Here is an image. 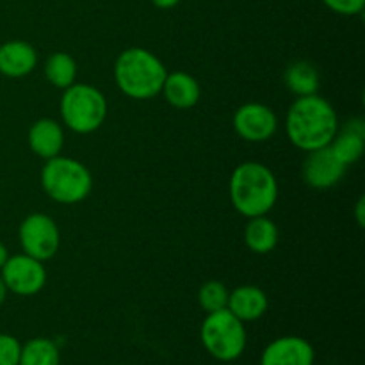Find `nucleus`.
Returning <instances> with one entry per match:
<instances>
[{"instance_id":"1","label":"nucleus","mask_w":365,"mask_h":365,"mask_svg":"<svg viewBox=\"0 0 365 365\" xmlns=\"http://www.w3.org/2000/svg\"><path fill=\"white\" fill-rule=\"evenodd\" d=\"M337 130L339 118L334 106L317 93L298 96L285 116L289 141L307 153L330 145Z\"/></svg>"},{"instance_id":"2","label":"nucleus","mask_w":365,"mask_h":365,"mask_svg":"<svg viewBox=\"0 0 365 365\" xmlns=\"http://www.w3.org/2000/svg\"><path fill=\"white\" fill-rule=\"evenodd\" d=\"M230 202L245 217L266 216L278 200V182L273 171L260 163H242L230 177Z\"/></svg>"},{"instance_id":"3","label":"nucleus","mask_w":365,"mask_h":365,"mask_svg":"<svg viewBox=\"0 0 365 365\" xmlns=\"http://www.w3.org/2000/svg\"><path fill=\"white\" fill-rule=\"evenodd\" d=\"M166 75L163 61L141 46L123 50L114 63L116 86L132 100H150L160 95Z\"/></svg>"},{"instance_id":"4","label":"nucleus","mask_w":365,"mask_h":365,"mask_svg":"<svg viewBox=\"0 0 365 365\" xmlns=\"http://www.w3.org/2000/svg\"><path fill=\"white\" fill-rule=\"evenodd\" d=\"M41 187L53 202L73 205L88 198L91 192V171L71 157H52L41 170Z\"/></svg>"},{"instance_id":"5","label":"nucleus","mask_w":365,"mask_h":365,"mask_svg":"<svg viewBox=\"0 0 365 365\" xmlns=\"http://www.w3.org/2000/svg\"><path fill=\"white\" fill-rule=\"evenodd\" d=\"M64 125L75 134L98 130L107 118V98L100 89L89 84H71L64 89L59 103Z\"/></svg>"},{"instance_id":"6","label":"nucleus","mask_w":365,"mask_h":365,"mask_svg":"<svg viewBox=\"0 0 365 365\" xmlns=\"http://www.w3.org/2000/svg\"><path fill=\"white\" fill-rule=\"evenodd\" d=\"M200 339L210 356L220 362H234L246 349V328L228 309L207 314L200 328Z\"/></svg>"},{"instance_id":"7","label":"nucleus","mask_w":365,"mask_h":365,"mask_svg":"<svg viewBox=\"0 0 365 365\" xmlns=\"http://www.w3.org/2000/svg\"><path fill=\"white\" fill-rule=\"evenodd\" d=\"M18 239H20L24 253L41 262L52 259L61 246V232L56 221L43 212L29 214L21 221Z\"/></svg>"},{"instance_id":"8","label":"nucleus","mask_w":365,"mask_h":365,"mask_svg":"<svg viewBox=\"0 0 365 365\" xmlns=\"http://www.w3.org/2000/svg\"><path fill=\"white\" fill-rule=\"evenodd\" d=\"M0 278L7 292L16 296H34L45 287L46 269L41 260L27 253H20V255H9L0 269Z\"/></svg>"},{"instance_id":"9","label":"nucleus","mask_w":365,"mask_h":365,"mask_svg":"<svg viewBox=\"0 0 365 365\" xmlns=\"http://www.w3.org/2000/svg\"><path fill=\"white\" fill-rule=\"evenodd\" d=\"M234 128L239 138L248 143H264L274 135L278 118L271 107L250 102L239 107L234 114Z\"/></svg>"},{"instance_id":"10","label":"nucleus","mask_w":365,"mask_h":365,"mask_svg":"<svg viewBox=\"0 0 365 365\" xmlns=\"http://www.w3.org/2000/svg\"><path fill=\"white\" fill-rule=\"evenodd\" d=\"M346 166L328 146L309 152L303 163V180L314 189H330L344 177Z\"/></svg>"},{"instance_id":"11","label":"nucleus","mask_w":365,"mask_h":365,"mask_svg":"<svg viewBox=\"0 0 365 365\" xmlns=\"http://www.w3.org/2000/svg\"><path fill=\"white\" fill-rule=\"evenodd\" d=\"M316 351L307 339L285 335L266 346L260 356V365H314Z\"/></svg>"},{"instance_id":"12","label":"nucleus","mask_w":365,"mask_h":365,"mask_svg":"<svg viewBox=\"0 0 365 365\" xmlns=\"http://www.w3.org/2000/svg\"><path fill=\"white\" fill-rule=\"evenodd\" d=\"M38 66V52L24 39H11L0 45V73L9 78L27 77Z\"/></svg>"},{"instance_id":"13","label":"nucleus","mask_w":365,"mask_h":365,"mask_svg":"<svg viewBox=\"0 0 365 365\" xmlns=\"http://www.w3.org/2000/svg\"><path fill=\"white\" fill-rule=\"evenodd\" d=\"M328 148L346 168L362 159L365 148V125L362 118H353L342 128L339 127Z\"/></svg>"},{"instance_id":"14","label":"nucleus","mask_w":365,"mask_h":365,"mask_svg":"<svg viewBox=\"0 0 365 365\" xmlns=\"http://www.w3.org/2000/svg\"><path fill=\"white\" fill-rule=\"evenodd\" d=\"M27 139L32 153L48 160L63 152L64 130L52 118H41L31 125Z\"/></svg>"},{"instance_id":"15","label":"nucleus","mask_w":365,"mask_h":365,"mask_svg":"<svg viewBox=\"0 0 365 365\" xmlns=\"http://www.w3.org/2000/svg\"><path fill=\"white\" fill-rule=\"evenodd\" d=\"M267 307L266 292L255 285H241L228 294L227 309L242 323L260 319L267 312Z\"/></svg>"},{"instance_id":"16","label":"nucleus","mask_w":365,"mask_h":365,"mask_svg":"<svg viewBox=\"0 0 365 365\" xmlns=\"http://www.w3.org/2000/svg\"><path fill=\"white\" fill-rule=\"evenodd\" d=\"M166 102L175 109H191L200 102L202 89H200L198 81L192 75L185 71H173L166 75L163 89H160Z\"/></svg>"},{"instance_id":"17","label":"nucleus","mask_w":365,"mask_h":365,"mask_svg":"<svg viewBox=\"0 0 365 365\" xmlns=\"http://www.w3.org/2000/svg\"><path fill=\"white\" fill-rule=\"evenodd\" d=\"M245 242L253 253L266 255L273 252L278 245V227L273 220L266 216L250 217L245 228Z\"/></svg>"},{"instance_id":"18","label":"nucleus","mask_w":365,"mask_h":365,"mask_svg":"<svg viewBox=\"0 0 365 365\" xmlns=\"http://www.w3.org/2000/svg\"><path fill=\"white\" fill-rule=\"evenodd\" d=\"M284 82L292 95H316L319 89V71L309 61H294L285 68Z\"/></svg>"},{"instance_id":"19","label":"nucleus","mask_w":365,"mask_h":365,"mask_svg":"<svg viewBox=\"0 0 365 365\" xmlns=\"http://www.w3.org/2000/svg\"><path fill=\"white\" fill-rule=\"evenodd\" d=\"M61 353L56 341L36 337L21 344L20 364L18 365H59Z\"/></svg>"},{"instance_id":"20","label":"nucleus","mask_w":365,"mask_h":365,"mask_svg":"<svg viewBox=\"0 0 365 365\" xmlns=\"http://www.w3.org/2000/svg\"><path fill=\"white\" fill-rule=\"evenodd\" d=\"M45 77L53 88H70L77 81V63L66 52L52 53L45 63Z\"/></svg>"},{"instance_id":"21","label":"nucleus","mask_w":365,"mask_h":365,"mask_svg":"<svg viewBox=\"0 0 365 365\" xmlns=\"http://www.w3.org/2000/svg\"><path fill=\"white\" fill-rule=\"evenodd\" d=\"M228 294H230V292H228V289L225 287L221 282L210 280L205 282V284L200 287L198 303L207 314L217 312V310L227 309Z\"/></svg>"},{"instance_id":"22","label":"nucleus","mask_w":365,"mask_h":365,"mask_svg":"<svg viewBox=\"0 0 365 365\" xmlns=\"http://www.w3.org/2000/svg\"><path fill=\"white\" fill-rule=\"evenodd\" d=\"M21 344L16 337L9 334H0V365L20 364Z\"/></svg>"},{"instance_id":"23","label":"nucleus","mask_w":365,"mask_h":365,"mask_svg":"<svg viewBox=\"0 0 365 365\" xmlns=\"http://www.w3.org/2000/svg\"><path fill=\"white\" fill-rule=\"evenodd\" d=\"M323 2L328 9L342 16H355L362 13L365 7V0H323Z\"/></svg>"},{"instance_id":"24","label":"nucleus","mask_w":365,"mask_h":365,"mask_svg":"<svg viewBox=\"0 0 365 365\" xmlns=\"http://www.w3.org/2000/svg\"><path fill=\"white\" fill-rule=\"evenodd\" d=\"M355 217H356V223H359V227H364L365 225V198H362L356 202V207H355Z\"/></svg>"},{"instance_id":"25","label":"nucleus","mask_w":365,"mask_h":365,"mask_svg":"<svg viewBox=\"0 0 365 365\" xmlns=\"http://www.w3.org/2000/svg\"><path fill=\"white\" fill-rule=\"evenodd\" d=\"M152 4L159 9H173L175 6L180 4V0H152Z\"/></svg>"},{"instance_id":"26","label":"nucleus","mask_w":365,"mask_h":365,"mask_svg":"<svg viewBox=\"0 0 365 365\" xmlns=\"http://www.w3.org/2000/svg\"><path fill=\"white\" fill-rule=\"evenodd\" d=\"M9 259V252H7L6 245H4L2 241H0V269H2V266L6 264V260Z\"/></svg>"},{"instance_id":"27","label":"nucleus","mask_w":365,"mask_h":365,"mask_svg":"<svg viewBox=\"0 0 365 365\" xmlns=\"http://www.w3.org/2000/svg\"><path fill=\"white\" fill-rule=\"evenodd\" d=\"M6 298H7V289H6V285H4L2 278H0V307L4 305Z\"/></svg>"}]
</instances>
